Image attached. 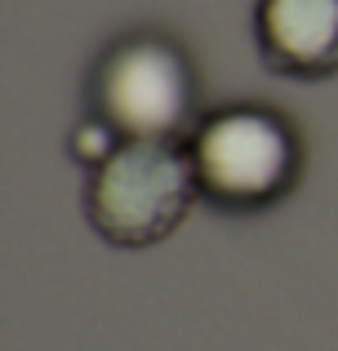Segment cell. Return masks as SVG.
Masks as SVG:
<instances>
[{
    "label": "cell",
    "instance_id": "obj_1",
    "mask_svg": "<svg viewBox=\"0 0 338 351\" xmlns=\"http://www.w3.org/2000/svg\"><path fill=\"white\" fill-rule=\"evenodd\" d=\"M182 147L200 196L236 214L276 205L303 173V143L294 125L258 103L205 112L182 138Z\"/></svg>",
    "mask_w": 338,
    "mask_h": 351
},
{
    "label": "cell",
    "instance_id": "obj_2",
    "mask_svg": "<svg viewBox=\"0 0 338 351\" xmlns=\"http://www.w3.org/2000/svg\"><path fill=\"white\" fill-rule=\"evenodd\" d=\"M196 196L200 187L182 143L121 138V147L89 169L85 218L107 245L147 249L178 232Z\"/></svg>",
    "mask_w": 338,
    "mask_h": 351
},
{
    "label": "cell",
    "instance_id": "obj_3",
    "mask_svg": "<svg viewBox=\"0 0 338 351\" xmlns=\"http://www.w3.org/2000/svg\"><path fill=\"white\" fill-rule=\"evenodd\" d=\"M89 103L121 138L182 143L196 125V71L169 36H125L98 58Z\"/></svg>",
    "mask_w": 338,
    "mask_h": 351
},
{
    "label": "cell",
    "instance_id": "obj_4",
    "mask_svg": "<svg viewBox=\"0 0 338 351\" xmlns=\"http://www.w3.org/2000/svg\"><path fill=\"white\" fill-rule=\"evenodd\" d=\"M258 58L285 80L338 76V0H258Z\"/></svg>",
    "mask_w": 338,
    "mask_h": 351
},
{
    "label": "cell",
    "instance_id": "obj_5",
    "mask_svg": "<svg viewBox=\"0 0 338 351\" xmlns=\"http://www.w3.org/2000/svg\"><path fill=\"white\" fill-rule=\"evenodd\" d=\"M116 147H121V134H116L103 116H89V120H80V125L71 129V156H76L80 165H89V169L103 165Z\"/></svg>",
    "mask_w": 338,
    "mask_h": 351
}]
</instances>
